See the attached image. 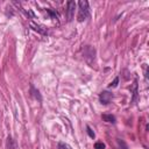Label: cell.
I'll use <instances>...</instances> for the list:
<instances>
[{
    "label": "cell",
    "mask_w": 149,
    "mask_h": 149,
    "mask_svg": "<svg viewBox=\"0 0 149 149\" xmlns=\"http://www.w3.org/2000/svg\"><path fill=\"white\" fill-rule=\"evenodd\" d=\"M78 21H84L90 15V8H88V2L85 0H80L78 2Z\"/></svg>",
    "instance_id": "cell-1"
},
{
    "label": "cell",
    "mask_w": 149,
    "mask_h": 149,
    "mask_svg": "<svg viewBox=\"0 0 149 149\" xmlns=\"http://www.w3.org/2000/svg\"><path fill=\"white\" fill-rule=\"evenodd\" d=\"M29 26H30V28H31L34 31H37V33L41 34V35H47V34H48L47 28H45L44 26L40 24V23H36V22H34V21H30V22H29Z\"/></svg>",
    "instance_id": "cell-2"
},
{
    "label": "cell",
    "mask_w": 149,
    "mask_h": 149,
    "mask_svg": "<svg viewBox=\"0 0 149 149\" xmlns=\"http://www.w3.org/2000/svg\"><path fill=\"white\" fill-rule=\"evenodd\" d=\"M74 9H76V2L74 1H68V9H66V16L68 20L71 21L74 16Z\"/></svg>",
    "instance_id": "cell-3"
},
{
    "label": "cell",
    "mask_w": 149,
    "mask_h": 149,
    "mask_svg": "<svg viewBox=\"0 0 149 149\" xmlns=\"http://www.w3.org/2000/svg\"><path fill=\"white\" fill-rule=\"evenodd\" d=\"M112 98H113V94H112L111 92H108V91H102V92L99 94V100H100V102L104 104V105L108 104V102L112 100Z\"/></svg>",
    "instance_id": "cell-4"
},
{
    "label": "cell",
    "mask_w": 149,
    "mask_h": 149,
    "mask_svg": "<svg viewBox=\"0 0 149 149\" xmlns=\"http://www.w3.org/2000/svg\"><path fill=\"white\" fill-rule=\"evenodd\" d=\"M101 118H102V120L106 121V122H109V123H114V122H115V116L112 115V114H104Z\"/></svg>",
    "instance_id": "cell-5"
},
{
    "label": "cell",
    "mask_w": 149,
    "mask_h": 149,
    "mask_svg": "<svg viewBox=\"0 0 149 149\" xmlns=\"http://www.w3.org/2000/svg\"><path fill=\"white\" fill-rule=\"evenodd\" d=\"M132 90H133V101H134L135 98H136V95H137V79L134 80V84H133Z\"/></svg>",
    "instance_id": "cell-6"
},
{
    "label": "cell",
    "mask_w": 149,
    "mask_h": 149,
    "mask_svg": "<svg viewBox=\"0 0 149 149\" xmlns=\"http://www.w3.org/2000/svg\"><path fill=\"white\" fill-rule=\"evenodd\" d=\"M7 147L9 149H16V144H15V142L13 141V139L10 136H8V139H7Z\"/></svg>",
    "instance_id": "cell-7"
},
{
    "label": "cell",
    "mask_w": 149,
    "mask_h": 149,
    "mask_svg": "<svg viewBox=\"0 0 149 149\" xmlns=\"http://www.w3.org/2000/svg\"><path fill=\"white\" fill-rule=\"evenodd\" d=\"M47 12L49 13V15H50L52 19H56V17H58V13H57L55 9H52V8H48V9H47Z\"/></svg>",
    "instance_id": "cell-8"
},
{
    "label": "cell",
    "mask_w": 149,
    "mask_h": 149,
    "mask_svg": "<svg viewBox=\"0 0 149 149\" xmlns=\"http://www.w3.org/2000/svg\"><path fill=\"white\" fill-rule=\"evenodd\" d=\"M118 144H119V148H120V149H128L127 144H126L122 140H119V139H118Z\"/></svg>",
    "instance_id": "cell-9"
},
{
    "label": "cell",
    "mask_w": 149,
    "mask_h": 149,
    "mask_svg": "<svg viewBox=\"0 0 149 149\" xmlns=\"http://www.w3.org/2000/svg\"><path fill=\"white\" fill-rule=\"evenodd\" d=\"M94 149H105V144L102 142H95Z\"/></svg>",
    "instance_id": "cell-10"
},
{
    "label": "cell",
    "mask_w": 149,
    "mask_h": 149,
    "mask_svg": "<svg viewBox=\"0 0 149 149\" xmlns=\"http://www.w3.org/2000/svg\"><path fill=\"white\" fill-rule=\"evenodd\" d=\"M69 148H70V146L64 143V142H59L58 143V149H69Z\"/></svg>",
    "instance_id": "cell-11"
},
{
    "label": "cell",
    "mask_w": 149,
    "mask_h": 149,
    "mask_svg": "<svg viewBox=\"0 0 149 149\" xmlns=\"http://www.w3.org/2000/svg\"><path fill=\"white\" fill-rule=\"evenodd\" d=\"M86 129H87V134H88V136L93 139V137H94V132L91 129V127H90V126H86Z\"/></svg>",
    "instance_id": "cell-12"
},
{
    "label": "cell",
    "mask_w": 149,
    "mask_h": 149,
    "mask_svg": "<svg viewBox=\"0 0 149 149\" xmlns=\"http://www.w3.org/2000/svg\"><path fill=\"white\" fill-rule=\"evenodd\" d=\"M118 83H119V78L116 77V78H115V79H114V80H113L108 86H109V87H116V86H118Z\"/></svg>",
    "instance_id": "cell-13"
},
{
    "label": "cell",
    "mask_w": 149,
    "mask_h": 149,
    "mask_svg": "<svg viewBox=\"0 0 149 149\" xmlns=\"http://www.w3.org/2000/svg\"><path fill=\"white\" fill-rule=\"evenodd\" d=\"M69 149H71V148H69Z\"/></svg>",
    "instance_id": "cell-14"
}]
</instances>
